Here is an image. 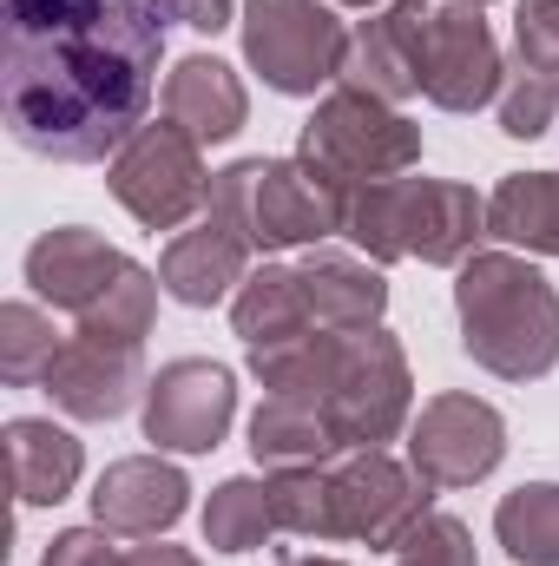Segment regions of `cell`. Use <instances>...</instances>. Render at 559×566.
<instances>
[{"mask_svg": "<svg viewBox=\"0 0 559 566\" xmlns=\"http://www.w3.org/2000/svg\"><path fill=\"white\" fill-rule=\"evenodd\" d=\"M0 106L20 151L99 165L133 139L158 93V0H7Z\"/></svg>", "mask_w": 559, "mask_h": 566, "instance_id": "6da1fadb", "label": "cell"}, {"mask_svg": "<svg viewBox=\"0 0 559 566\" xmlns=\"http://www.w3.org/2000/svg\"><path fill=\"white\" fill-rule=\"evenodd\" d=\"M461 349L500 382H540L559 363V290L520 251H474L454 271Z\"/></svg>", "mask_w": 559, "mask_h": 566, "instance_id": "7a4b0ae2", "label": "cell"}, {"mask_svg": "<svg viewBox=\"0 0 559 566\" xmlns=\"http://www.w3.org/2000/svg\"><path fill=\"white\" fill-rule=\"evenodd\" d=\"M342 238L369 264L421 258V264L461 271L487 238V198H474V185H454V178H382L349 191Z\"/></svg>", "mask_w": 559, "mask_h": 566, "instance_id": "3957f363", "label": "cell"}, {"mask_svg": "<svg viewBox=\"0 0 559 566\" xmlns=\"http://www.w3.org/2000/svg\"><path fill=\"white\" fill-rule=\"evenodd\" d=\"M204 211L224 218L257 258H277V251H316V244L342 238L349 191H336L303 158H238L211 178Z\"/></svg>", "mask_w": 559, "mask_h": 566, "instance_id": "277c9868", "label": "cell"}, {"mask_svg": "<svg viewBox=\"0 0 559 566\" xmlns=\"http://www.w3.org/2000/svg\"><path fill=\"white\" fill-rule=\"evenodd\" d=\"M389 33L415 73V93L441 113H481L507 86V60L494 46V27L467 0H395Z\"/></svg>", "mask_w": 559, "mask_h": 566, "instance_id": "5b68a950", "label": "cell"}, {"mask_svg": "<svg viewBox=\"0 0 559 566\" xmlns=\"http://www.w3.org/2000/svg\"><path fill=\"white\" fill-rule=\"evenodd\" d=\"M296 158L309 171H323L336 191H362L382 178H409L421 165V126L409 113H395L389 99L362 93V86H329L316 99V113L296 133Z\"/></svg>", "mask_w": 559, "mask_h": 566, "instance_id": "8992f818", "label": "cell"}, {"mask_svg": "<svg viewBox=\"0 0 559 566\" xmlns=\"http://www.w3.org/2000/svg\"><path fill=\"white\" fill-rule=\"evenodd\" d=\"M316 409H323V422L336 428L342 454L389 448L402 428L415 422V369H409V349L382 323L376 329H342Z\"/></svg>", "mask_w": 559, "mask_h": 566, "instance_id": "52a82bcc", "label": "cell"}, {"mask_svg": "<svg viewBox=\"0 0 559 566\" xmlns=\"http://www.w3.org/2000/svg\"><path fill=\"white\" fill-rule=\"evenodd\" d=\"M244 60L283 99H309L342 80L349 27L323 0H244Z\"/></svg>", "mask_w": 559, "mask_h": 566, "instance_id": "ba28073f", "label": "cell"}, {"mask_svg": "<svg viewBox=\"0 0 559 566\" xmlns=\"http://www.w3.org/2000/svg\"><path fill=\"white\" fill-rule=\"evenodd\" d=\"M211 178L204 171V145L184 126H139L133 139L106 158V191L139 218L145 231H184L204 205H211Z\"/></svg>", "mask_w": 559, "mask_h": 566, "instance_id": "9c48e42d", "label": "cell"}, {"mask_svg": "<svg viewBox=\"0 0 559 566\" xmlns=\"http://www.w3.org/2000/svg\"><path fill=\"white\" fill-rule=\"evenodd\" d=\"M507 461V422L494 402L467 396V389H441L428 396L409 422V468L434 494L447 488H474Z\"/></svg>", "mask_w": 559, "mask_h": 566, "instance_id": "30bf717a", "label": "cell"}, {"mask_svg": "<svg viewBox=\"0 0 559 566\" xmlns=\"http://www.w3.org/2000/svg\"><path fill=\"white\" fill-rule=\"evenodd\" d=\"M336 488V534L362 547H402L421 521L434 514V488L389 448H356L342 468H329Z\"/></svg>", "mask_w": 559, "mask_h": 566, "instance_id": "8fae6325", "label": "cell"}, {"mask_svg": "<svg viewBox=\"0 0 559 566\" xmlns=\"http://www.w3.org/2000/svg\"><path fill=\"white\" fill-rule=\"evenodd\" d=\"M238 422V376L211 356H178L145 382V441L158 454H211Z\"/></svg>", "mask_w": 559, "mask_h": 566, "instance_id": "7c38bea8", "label": "cell"}, {"mask_svg": "<svg viewBox=\"0 0 559 566\" xmlns=\"http://www.w3.org/2000/svg\"><path fill=\"white\" fill-rule=\"evenodd\" d=\"M145 343H106V336H66L53 369H46V396L53 409H66L73 422H119L133 402H145Z\"/></svg>", "mask_w": 559, "mask_h": 566, "instance_id": "4fadbf2b", "label": "cell"}, {"mask_svg": "<svg viewBox=\"0 0 559 566\" xmlns=\"http://www.w3.org/2000/svg\"><path fill=\"white\" fill-rule=\"evenodd\" d=\"M494 106L507 139H540L559 119V0L514 7V66Z\"/></svg>", "mask_w": 559, "mask_h": 566, "instance_id": "5bb4252c", "label": "cell"}, {"mask_svg": "<svg viewBox=\"0 0 559 566\" xmlns=\"http://www.w3.org/2000/svg\"><path fill=\"white\" fill-rule=\"evenodd\" d=\"M184 507H191V481L165 454H126L93 481V521L106 534H126V541L171 534L184 521Z\"/></svg>", "mask_w": 559, "mask_h": 566, "instance_id": "9a60e30c", "label": "cell"}, {"mask_svg": "<svg viewBox=\"0 0 559 566\" xmlns=\"http://www.w3.org/2000/svg\"><path fill=\"white\" fill-rule=\"evenodd\" d=\"M126 264L133 258L119 244H106L99 231H86V224L40 231L27 244V283H33V296L53 303V310H66V316H86L113 283L126 277Z\"/></svg>", "mask_w": 559, "mask_h": 566, "instance_id": "2e32d148", "label": "cell"}, {"mask_svg": "<svg viewBox=\"0 0 559 566\" xmlns=\"http://www.w3.org/2000/svg\"><path fill=\"white\" fill-rule=\"evenodd\" d=\"M251 258H257V251H251L224 218L204 211L191 231H178V238L165 244V258H158V283H165L171 303H184V310H211V303H224V296L244 290Z\"/></svg>", "mask_w": 559, "mask_h": 566, "instance_id": "e0dca14e", "label": "cell"}, {"mask_svg": "<svg viewBox=\"0 0 559 566\" xmlns=\"http://www.w3.org/2000/svg\"><path fill=\"white\" fill-rule=\"evenodd\" d=\"M165 119L184 126L198 145H224L244 133L251 93H244L238 66H224L218 53H191L165 73Z\"/></svg>", "mask_w": 559, "mask_h": 566, "instance_id": "ac0fdd59", "label": "cell"}, {"mask_svg": "<svg viewBox=\"0 0 559 566\" xmlns=\"http://www.w3.org/2000/svg\"><path fill=\"white\" fill-rule=\"evenodd\" d=\"M303 303L316 316V329H376L382 310H389V277L382 264L356 258V251H336V244H316L303 264Z\"/></svg>", "mask_w": 559, "mask_h": 566, "instance_id": "d6986e66", "label": "cell"}, {"mask_svg": "<svg viewBox=\"0 0 559 566\" xmlns=\"http://www.w3.org/2000/svg\"><path fill=\"white\" fill-rule=\"evenodd\" d=\"M86 474V448L80 434L46 416H13L7 422V481L20 507H60Z\"/></svg>", "mask_w": 559, "mask_h": 566, "instance_id": "ffe728a7", "label": "cell"}, {"mask_svg": "<svg viewBox=\"0 0 559 566\" xmlns=\"http://www.w3.org/2000/svg\"><path fill=\"white\" fill-rule=\"evenodd\" d=\"M231 323H238V336H244V356H271V349H289V343H303V336H316V316H309V303H303V277H296V264H257L244 290L231 296Z\"/></svg>", "mask_w": 559, "mask_h": 566, "instance_id": "44dd1931", "label": "cell"}, {"mask_svg": "<svg viewBox=\"0 0 559 566\" xmlns=\"http://www.w3.org/2000/svg\"><path fill=\"white\" fill-rule=\"evenodd\" d=\"M487 238L507 251L559 258V171H507L487 198Z\"/></svg>", "mask_w": 559, "mask_h": 566, "instance_id": "7402d4cb", "label": "cell"}, {"mask_svg": "<svg viewBox=\"0 0 559 566\" xmlns=\"http://www.w3.org/2000/svg\"><path fill=\"white\" fill-rule=\"evenodd\" d=\"M251 454L257 468H329L342 454L336 428L323 422V409L309 402H289V396H264L257 416H251Z\"/></svg>", "mask_w": 559, "mask_h": 566, "instance_id": "603a6c76", "label": "cell"}, {"mask_svg": "<svg viewBox=\"0 0 559 566\" xmlns=\"http://www.w3.org/2000/svg\"><path fill=\"white\" fill-rule=\"evenodd\" d=\"M271 534H277L271 481L231 474V481L211 488V501H204V547H218V554H257Z\"/></svg>", "mask_w": 559, "mask_h": 566, "instance_id": "cb8c5ba5", "label": "cell"}, {"mask_svg": "<svg viewBox=\"0 0 559 566\" xmlns=\"http://www.w3.org/2000/svg\"><path fill=\"white\" fill-rule=\"evenodd\" d=\"M494 541L520 566H559V481H527V488L500 494Z\"/></svg>", "mask_w": 559, "mask_h": 566, "instance_id": "d4e9b609", "label": "cell"}, {"mask_svg": "<svg viewBox=\"0 0 559 566\" xmlns=\"http://www.w3.org/2000/svg\"><path fill=\"white\" fill-rule=\"evenodd\" d=\"M336 86H362V93H376L389 106L415 99V73H409V60H402V46H395V33H389L382 13L349 27V60H342V80Z\"/></svg>", "mask_w": 559, "mask_h": 566, "instance_id": "484cf974", "label": "cell"}, {"mask_svg": "<svg viewBox=\"0 0 559 566\" xmlns=\"http://www.w3.org/2000/svg\"><path fill=\"white\" fill-rule=\"evenodd\" d=\"M60 329L40 303H0V376L7 389H40L53 356H60Z\"/></svg>", "mask_w": 559, "mask_h": 566, "instance_id": "4316f807", "label": "cell"}, {"mask_svg": "<svg viewBox=\"0 0 559 566\" xmlns=\"http://www.w3.org/2000/svg\"><path fill=\"white\" fill-rule=\"evenodd\" d=\"M271 507H277V534L296 541H342L336 534V488L329 468H271Z\"/></svg>", "mask_w": 559, "mask_h": 566, "instance_id": "83f0119b", "label": "cell"}, {"mask_svg": "<svg viewBox=\"0 0 559 566\" xmlns=\"http://www.w3.org/2000/svg\"><path fill=\"white\" fill-rule=\"evenodd\" d=\"M158 271H145V264H126V277L113 283L86 316H73V329L80 336H106V343H145L151 336V323H158Z\"/></svg>", "mask_w": 559, "mask_h": 566, "instance_id": "f1b7e54d", "label": "cell"}, {"mask_svg": "<svg viewBox=\"0 0 559 566\" xmlns=\"http://www.w3.org/2000/svg\"><path fill=\"white\" fill-rule=\"evenodd\" d=\"M395 566H481L474 527H467L461 514H428L415 534L395 547Z\"/></svg>", "mask_w": 559, "mask_h": 566, "instance_id": "f546056e", "label": "cell"}, {"mask_svg": "<svg viewBox=\"0 0 559 566\" xmlns=\"http://www.w3.org/2000/svg\"><path fill=\"white\" fill-rule=\"evenodd\" d=\"M40 566H119V554H113V534L93 521V527H66V534H53V547L40 554Z\"/></svg>", "mask_w": 559, "mask_h": 566, "instance_id": "4dcf8cb0", "label": "cell"}, {"mask_svg": "<svg viewBox=\"0 0 559 566\" xmlns=\"http://www.w3.org/2000/svg\"><path fill=\"white\" fill-rule=\"evenodd\" d=\"M165 20H184L191 33H224L231 27V0H158Z\"/></svg>", "mask_w": 559, "mask_h": 566, "instance_id": "1f68e13d", "label": "cell"}, {"mask_svg": "<svg viewBox=\"0 0 559 566\" xmlns=\"http://www.w3.org/2000/svg\"><path fill=\"white\" fill-rule=\"evenodd\" d=\"M119 566H204V560H198V554H184V547H171V541H151V547L119 554Z\"/></svg>", "mask_w": 559, "mask_h": 566, "instance_id": "d6a6232c", "label": "cell"}, {"mask_svg": "<svg viewBox=\"0 0 559 566\" xmlns=\"http://www.w3.org/2000/svg\"><path fill=\"white\" fill-rule=\"evenodd\" d=\"M277 566H349V560H329V554H283Z\"/></svg>", "mask_w": 559, "mask_h": 566, "instance_id": "836d02e7", "label": "cell"}, {"mask_svg": "<svg viewBox=\"0 0 559 566\" xmlns=\"http://www.w3.org/2000/svg\"><path fill=\"white\" fill-rule=\"evenodd\" d=\"M336 7H376V0H336Z\"/></svg>", "mask_w": 559, "mask_h": 566, "instance_id": "e575fe53", "label": "cell"}, {"mask_svg": "<svg viewBox=\"0 0 559 566\" xmlns=\"http://www.w3.org/2000/svg\"><path fill=\"white\" fill-rule=\"evenodd\" d=\"M467 7H487V0H467Z\"/></svg>", "mask_w": 559, "mask_h": 566, "instance_id": "d590c367", "label": "cell"}]
</instances>
